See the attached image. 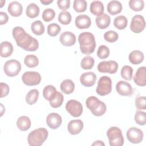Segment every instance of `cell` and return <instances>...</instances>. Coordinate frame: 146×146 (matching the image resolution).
Here are the masks:
<instances>
[{"label": "cell", "instance_id": "cell-1", "mask_svg": "<svg viewBox=\"0 0 146 146\" xmlns=\"http://www.w3.org/2000/svg\"><path fill=\"white\" fill-rule=\"evenodd\" d=\"M13 36L17 44L28 51H35L39 47L38 41L20 26L14 27L12 31Z\"/></svg>", "mask_w": 146, "mask_h": 146}, {"label": "cell", "instance_id": "cell-2", "mask_svg": "<svg viewBox=\"0 0 146 146\" xmlns=\"http://www.w3.org/2000/svg\"><path fill=\"white\" fill-rule=\"evenodd\" d=\"M78 42L80 50L84 54H90L94 52L96 47V41L94 35L90 32H84L79 34Z\"/></svg>", "mask_w": 146, "mask_h": 146}, {"label": "cell", "instance_id": "cell-3", "mask_svg": "<svg viewBox=\"0 0 146 146\" xmlns=\"http://www.w3.org/2000/svg\"><path fill=\"white\" fill-rule=\"evenodd\" d=\"M48 131L44 128H39L33 130L28 135L27 141L31 146H40L47 139Z\"/></svg>", "mask_w": 146, "mask_h": 146}, {"label": "cell", "instance_id": "cell-4", "mask_svg": "<svg viewBox=\"0 0 146 146\" xmlns=\"http://www.w3.org/2000/svg\"><path fill=\"white\" fill-rule=\"evenodd\" d=\"M86 104L87 107L95 116H102L106 112L107 107L105 103L99 100L95 96L88 97L86 101Z\"/></svg>", "mask_w": 146, "mask_h": 146}, {"label": "cell", "instance_id": "cell-5", "mask_svg": "<svg viewBox=\"0 0 146 146\" xmlns=\"http://www.w3.org/2000/svg\"><path fill=\"white\" fill-rule=\"evenodd\" d=\"M107 136L111 146H121L124 144V137L121 129L117 127H112L107 131Z\"/></svg>", "mask_w": 146, "mask_h": 146}, {"label": "cell", "instance_id": "cell-6", "mask_svg": "<svg viewBox=\"0 0 146 146\" xmlns=\"http://www.w3.org/2000/svg\"><path fill=\"white\" fill-rule=\"evenodd\" d=\"M112 90V80L107 76H102L98 82L96 87V93L100 96H105L109 94Z\"/></svg>", "mask_w": 146, "mask_h": 146}, {"label": "cell", "instance_id": "cell-7", "mask_svg": "<svg viewBox=\"0 0 146 146\" xmlns=\"http://www.w3.org/2000/svg\"><path fill=\"white\" fill-rule=\"evenodd\" d=\"M5 74L10 77L17 76L21 70V63L15 59H11L6 62L3 66Z\"/></svg>", "mask_w": 146, "mask_h": 146}, {"label": "cell", "instance_id": "cell-8", "mask_svg": "<svg viewBox=\"0 0 146 146\" xmlns=\"http://www.w3.org/2000/svg\"><path fill=\"white\" fill-rule=\"evenodd\" d=\"M22 80L23 83L27 86H36L40 83L41 76L38 72L26 71L22 75Z\"/></svg>", "mask_w": 146, "mask_h": 146}, {"label": "cell", "instance_id": "cell-9", "mask_svg": "<svg viewBox=\"0 0 146 146\" xmlns=\"http://www.w3.org/2000/svg\"><path fill=\"white\" fill-rule=\"evenodd\" d=\"M66 110L72 116L75 117L80 116L83 112V107L81 103L74 99H71L67 102Z\"/></svg>", "mask_w": 146, "mask_h": 146}, {"label": "cell", "instance_id": "cell-10", "mask_svg": "<svg viewBox=\"0 0 146 146\" xmlns=\"http://www.w3.org/2000/svg\"><path fill=\"white\" fill-rule=\"evenodd\" d=\"M98 70L102 73L115 74L118 69V64L113 60L103 61L100 62L98 65Z\"/></svg>", "mask_w": 146, "mask_h": 146}, {"label": "cell", "instance_id": "cell-11", "mask_svg": "<svg viewBox=\"0 0 146 146\" xmlns=\"http://www.w3.org/2000/svg\"><path fill=\"white\" fill-rule=\"evenodd\" d=\"M126 135L128 141L133 144L140 143L143 140L144 137L143 131L135 127L130 128L127 131Z\"/></svg>", "mask_w": 146, "mask_h": 146}, {"label": "cell", "instance_id": "cell-12", "mask_svg": "<svg viewBox=\"0 0 146 146\" xmlns=\"http://www.w3.org/2000/svg\"><path fill=\"white\" fill-rule=\"evenodd\" d=\"M145 27V22L144 17L141 15H135L131 22L130 29L135 33H141Z\"/></svg>", "mask_w": 146, "mask_h": 146}, {"label": "cell", "instance_id": "cell-13", "mask_svg": "<svg viewBox=\"0 0 146 146\" xmlns=\"http://www.w3.org/2000/svg\"><path fill=\"white\" fill-rule=\"evenodd\" d=\"M116 90L121 96H131L133 92L131 85L129 83L123 80H120L117 83Z\"/></svg>", "mask_w": 146, "mask_h": 146}, {"label": "cell", "instance_id": "cell-14", "mask_svg": "<svg viewBox=\"0 0 146 146\" xmlns=\"http://www.w3.org/2000/svg\"><path fill=\"white\" fill-rule=\"evenodd\" d=\"M62 122V117L57 113H50L46 117V123L51 129H57L61 125Z\"/></svg>", "mask_w": 146, "mask_h": 146}, {"label": "cell", "instance_id": "cell-15", "mask_svg": "<svg viewBox=\"0 0 146 146\" xmlns=\"http://www.w3.org/2000/svg\"><path fill=\"white\" fill-rule=\"evenodd\" d=\"M96 80V75L93 72H87L82 74L80 77V81L85 87L93 86Z\"/></svg>", "mask_w": 146, "mask_h": 146}, {"label": "cell", "instance_id": "cell-16", "mask_svg": "<svg viewBox=\"0 0 146 146\" xmlns=\"http://www.w3.org/2000/svg\"><path fill=\"white\" fill-rule=\"evenodd\" d=\"M60 43L64 46H72L76 42L75 35L70 31L62 33L59 38Z\"/></svg>", "mask_w": 146, "mask_h": 146}, {"label": "cell", "instance_id": "cell-17", "mask_svg": "<svg viewBox=\"0 0 146 146\" xmlns=\"http://www.w3.org/2000/svg\"><path fill=\"white\" fill-rule=\"evenodd\" d=\"M133 81L139 86L146 85V67L145 66L140 67L137 69L133 76Z\"/></svg>", "mask_w": 146, "mask_h": 146}, {"label": "cell", "instance_id": "cell-18", "mask_svg": "<svg viewBox=\"0 0 146 146\" xmlns=\"http://www.w3.org/2000/svg\"><path fill=\"white\" fill-rule=\"evenodd\" d=\"M83 128V123L81 120H71L67 125L68 132L71 135L79 134Z\"/></svg>", "mask_w": 146, "mask_h": 146}, {"label": "cell", "instance_id": "cell-19", "mask_svg": "<svg viewBox=\"0 0 146 146\" xmlns=\"http://www.w3.org/2000/svg\"><path fill=\"white\" fill-rule=\"evenodd\" d=\"M75 23L76 27L79 29H88L91 25V20L88 15L82 14L76 17Z\"/></svg>", "mask_w": 146, "mask_h": 146}, {"label": "cell", "instance_id": "cell-20", "mask_svg": "<svg viewBox=\"0 0 146 146\" xmlns=\"http://www.w3.org/2000/svg\"><path fill=\"white\" fill-rule=\"evenodd\" d=\"M7 10L11 16L17 17L21 15L22 14L23 7L19 2L17 1H13L9 3Z\"/></svg>", "mask_w": 146, "mask_h": 146}, {"label": "cell", "instance_id": "cell-21", "mask_svg": "<svg viewBox=\"0 0 146 146\" xmlns=\"http://www.w3.org/2000/svg\"><path fill=\"white\" fill-rule=\"evenodd\" d=\"M95 22L98 27L100 29H105L110 25L111 18L107 14L103 13L96 17Z\"/></svg>", "mask_w": 146, "mask_h": 146}, {"label": "cell", "instance_id": "cell-22", "mask_svg": "<svg viewBox=\"0 0 146 146\" xmlns=\"http://www.w3.org/2000/svg\"><path fill=\"white\" fill-rule=\"evenodd\" d=\"M107 11L111 15H116L122 11V5L118 1H111L107 4Z\"/></svg>", "mask_w": 146, "mask_h": 146}, {"label": "cell", "instance_id": "cell-23", "mask_svg": "<svg viewBox=\"0 0 146 146\" xmlns=\"http://www.w3.org/2000/svg\"><path fill=\"white\" fill-rule=\"evenodd\" d=\"M13 52V46L10 42L5 41L0 45V55L2 57L7 58L10 56Z\"/></svg>", "mask_w": 146, "mask_h": 146}, {"label": "cell", "instance_id": "cell-24", "mask_svg": "<svg viewBox=\"0 0 146 146\" xmlns=\"http://www.w3.org/2000/svg\"><path fill=\"white\" fill-rule=\"evenodd\" d=\"M144 54L139 50H133L130 52L128 58L129 62L133 64H139L144 60Z\"/></svg>", "mask_w": 146, "mask_h": 146}, {"label": "cell", "instance_id": "cell-25", "mask_svg": "<svg viewBox=\"0 0 146 146\" xmlns=\"http://www.w3.org/2000/svg\"><path fill=\"white\" fill-rule=\"evenodd\" d=\"M31 124L30 118L26 116H22L19 117L17 121V127L22 131L28 130L31 127Z\"/></svg>", "mask_w": 146, "mask_h": 146}, {"label": "cell", "instance_id": "cell-26", "mask_svg": "<svg viewBox=\"0 0 146 146\" xmlns=\"http://www.w3.org/2000/svg\"><path fill=\"white\" fill-rule=\"evenodd\" d=\"M60 88L65 94H70L74 91L75 84L71 79H65L60 83Z\"/></svg>", "mask_w": 146, "mask_h": 146}, {"label": "cell", "instance_id": "cell-27", "mask_svg": "<svg viewBox=\"0 0 146 146\" xmlns=\"http://www.w3.org/2000/svg\"><path fill=\"white\" fill-rule=\"evenodd\" d=\"M90 11L95 15H100L103 13L104 9L103 3L99 1H94L90 5Z\"/></svg>", "mask_w": 146, "mask_h": 146}, {"label": "cell", "instance_id": "cell-28", "mask_svg": "<svg viewBox=\"0 0 146 146\" xmlns=\"http://www.w3.org/2000/svg\"><path fill=\"white\" fill-rule=\"evenodd\" d=\"M57 92L54 86L52 85H47L43 88V96L45 99L50 101L55 98Z\"/></svg>", "mask_w": 146, "mask_h": 146}, {"label": "cell", "instance_id": "cell-29", "mask_svg": "<svg viewBox=\"0 0 146 146\" xmlns=\"http://www.w3.org/2000/svg\"><path fill=\"white\" fill-rule=\"evenodd\" d=\"M26 15L30 18H34L39 14V7L34 3H30L26 7Z\"/></svg>", "mask_w": 146, "mask_h": 146}, {"label": "cell", "instance_id": "cell-30", "mask_svg": "<svg viewBox=\"0 0 146 146\" xmlns=\"http://www.w3.org/2000/svg\"><path fill=\"white\" fill-rule=\"evenodd\" d=\"M39 92L36 89L31 90L28 92L26 96V102L29 105L35 104L38 99Z\"/></svg>", "mask_w": 146, "mask_h": 146}, {"label": "cell", "instance_id": "cell-31", "mask_svg": "<svg viewBox=\"0 0 146 146\" xmlns=\"http://www.w3.org/2000/svg\"><path fill=\"white\" fill-rule=\"evenodd\" d=\"M31 29L32 32L36 35H40L44 33V26L43 23L39 20L31 23Z\"/></svg>", "mask_w": 146, "mask_h": 146}, {"label": "cell", "instance_id": "cell-32", "mask_svg": "<svg viewBox=\"0 0 146 146\" xmlns=\"http://www.w3.org/2000/svg\"><path fill=\"white\" fill-rule=\"evenodd\" d=\"M128 21L124 15H119L116 17L113 21L114 26L119 30H123L127 26Z\"/></svg>", "mask_w": 146, "mask_h": 146}, {"label": "cell", "instance_id": "cell-33", "mask_svg": "<svg viewBox=\"0 0 146 146\" xmlns=\"http://www.w3.org/2000/svg\"><path fill=\"white\" fill-rule=\"evenodd\" d=\"M24 63L29 68H34L38 65L39 60L36 56L34 55H27L25 58Z\"/></svg>", "mask_w": 146, "mask_h": 146}, {"label": "cell", "instance_id": "cell-34", "mask_svg": "<svg viewBox=\"0 0 146 146\" xmlns=\"http://www.w3.org/2000/svg\"><path fill=\"white\" fill-rule=\"evenodd\" d=\"M94 59L91 56H86L82 59L80 62L81 67L83 70H90L94 65Z\"/></svg>", "mask_w": 146, "mask_h": 146}, {"label": "cell", "instance_id": "cell-35", "mask_svg": "<svg viewBox=\"0 0 146 146\" xmlns=\"http://www.w3.org/2000/svg\"><path fill=\"white\" fill-rule=\"evenodd\" d=\"M87 3L85 0H75L74 1L73 8L78 13H82L86 10Z\"/></svg>", "mask_w": 146, "mask_h": 146}, {"label": "cell", "instance_id": "cell-36", "mask_svg": "<svg viewBox=\"0 0 146 146\" xmlns=\"http://www.w3.org/2000/svg\"><path fill=\"white\" fill-rule=\"evenodd\" d=\"M58 21L62 25H68L71 21V14L66 11H63L59 14Z\"/></svg>", "mask_w": 146, "mask_h": 146}, {"label": "cell", "instance_id": "cell-37", "mask_svg": "<svg viewBox=\"0 0 146 146\" xmlns=\"http://www.w3.org/2000/svg\"><path fill=\"white\" fill-rule=\"evenodd\" d=\"M121 76L126 80H131L133 75V69L129 66H124L121 70Z\"/></svg>", "mask_w": 146, "mask_h": 146}, {"label": "cell", "instance_id": "cell-38", "mask_svg": "<svg viewBox=\"0 0 146 146\" xmlns=\"http://www.w3.org/2000/svg\"><path fill=\"white\" fill-rule=\"evenodd\" d=\"M64 97L63 94L60 92H57L55 98L49 101L50 106L53 108H58L61 106L63 103Z\"/></svg>", "mask_w": 146, "mask_h": 146}, {"label": "cell", "instance_id": "cell-39", "mask_svg": "<svg viewBox=\"0 0 146 146\" xmlns=\"http://www.w3.org/2000/svg\"><path fill=\"white\" fill-rule=\"evenodd\" d=\"M129 6L131 10L135 11H139L143 9L144 2L143 0H130Z\"/></svg>", "mask_w": 146, "mask_h": 146}, {"label": "cell", "instance_id": "cell-40", "mask_svg": "<svg viewBox=\"0 0 146 146\" xmlns=\"http://www.w3.org/2000/svg\"><path fill=\"white\" fill-rule=\"evenodd\" d=\"M61 28L56 23H51L47 26V33L51 36H55L59 34Z\"/></svg>", "mask_w": 146, "mask_h": 146}, {"label": "cell", "instance_id": "cell-41", "mask_svg": "<svg viewBox=\"0 0 146 146\" xmlns=\"http://www.w3.org/2000/svg\"><path fill=\"white\" fill-rule=\"evenodd\" d=\"M135 121L137 124L140 125H145L146 123L145 112L141 111H137L135 115Z\"/></svg>", "mask_w": 146, "mask_h": 146}, {"label": "cell", "instance_id": "cell-42", "mask_svg": "<svg viewBox=\"0 0 146 146\" xmlns=\"http://www.w3.org/2000/svg\"><path fill=\"white\" fill-rule=\"evenodd\" d=\"M55 16V11L50 8L45 9L42 13V18L44 21L47 22L52 21Z\"/></svg>", "mask_w": 146, "mask_h": 146}, {"label": "cell", "instance_id": "cell-43", "mask_svg": "<svg viewBox=\"0 0 146 146\" xmlns=\"http://www.w3.org/2000/svg\"><path fill=\"white\" fill-rule=\"evenodd\" d=\"M119 36L116 32L115 31L110 30L106 32L104 34V39L110 43H113L116 42L118 39Z\"/></svg>", "mask_w": 146, "mask_h": 146}, {"label": "cell", "instance_id": "cell-44", "mask_svg": "<svg viewBox=\"0 0 146 146\" xmlns=\"http://www.w3.org/2000/svg\"><path fill=\"white\" fill-rule=\"evenodd\" d=\"M110 55V50L108 47L105 45H101L99 47L97 55L100 59H105L108 57Z\"/></svg>", "mask_w": 146, "mask_h": 146}, {"label": "cell", "instance_id": "cell-45", "mask_svg": "<svg viewBox=\"0 0 146 146\" xmlns=\"http://www.w3.org/2000/svg\"><path fill=\"white\" fill-rule=\"evenodd\" d=\"M146 98L145 96H138L135 99V107L137 110L146 109Z\"/></svg>", "mask_w": 146, "mask_h": 146}, {"label": "cell", "instance_id": "cell-46", "mask_svg": "<svg viewBox=\"0 0 146 146\" xmlns=\"http://www.w3.org/2000/svg\"><path fill=\"white\" fill-rule=\"evenodd\" d=\"M57 5L58 7L63 11L69 9L70 6V0H58L57 1Z\"/></svg>", "mask_w": 146, "mask_h": 146}, {"label": "cell", "instance_id": "cell-47", "mask_svg": "<svg viewBox=\"0 0 146 146\" xmlns=\"http://www.w3.org/2000/svg\"><path fill=\"white\" fill-rule=\"evenodd\" d=\"M0 86H1V90L0 97L2 98L8 95L10 91V88L8 84H7L5 83L1 82L0 83Z\"/></svg>", "mask_w": 146, "mask_h": 146}, {"label": "cell", "instance_id": "cell-48", "mask_svg": "<svg viewBox=\"0 0 146 146\" xmlns=\"http://www.w3.org/2000/svg\"><path fill=\"white\" fill-rule=\"evenodd\" d=\"M9 20V17L7 14L3 11L0 12V24L1 25H4Z\"/></svg>", "mask_w": 146, "mask_h": 146}, {"label": "cell", "instance_id": "cell-49", "mask_svg": "<svg viewBox=\"0 0 146 146\" xmlns=\"http://www.w3.org/2000/svg\"><path fill=\"white\" fill-rule=\"evenodd\" d=\"M92 145H105L104 143L101 141V140H97L96 141H95L94 143H92Z\"/></svg>", "mask_w": 146, "mask_h": 146}, {"label": "cell", "instance_id": "cell-50", "mask_svg": "<svg viewBox=\"0 0 146 146\" xmlns=\"http://www.w3.org/2000/svg\"><path fill=\"white\" fill-rule=\"evenodd\" d=\"M40 2L44 5H48L51 3L53 2V1L52 0H51V1L50 0H40Z\"/></svg>", "mask_w": 146, "mask_h": 146}, {"label": "cell", "instance_id": "cell-51", "mask_svg": "<svg viewBox=\"0 0 146 146\" xmlns=\"http://www.w3.org/2000/svg\"><path fill=\"white\" fill-rule=\"evenodd\" d=\"M0 2H1V7H2L3 5L5 3V1H1Z\"/></svg>", "mask_w": 146, "mask_h": 146}]
</instances>
